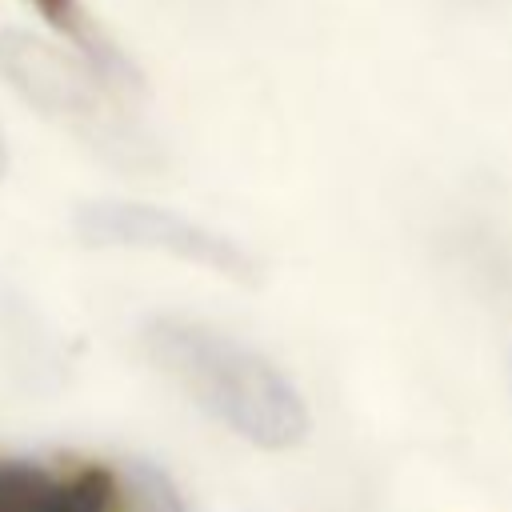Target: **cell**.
I'll return each instance as SVG.
<instances>
[{"label": "cell", "mask_w": 512, "mask_h": 512, "mask_svg": "<svg viewBox=\"0 0 512 512\" xmlns=\"http://www.w3.org/2000/svg\"><path fill=\"white\" fill-rule=\"evenodd\" d=\"M8 176V144H4V136H0V180Z\"/></svg>", "instance_id": "cell-7"}, {"label": "cell", "mask_w": 512, "mask_h": 512, "mask_svg": "<svg viewBox=\"0 0 512 512\" xmlns=\"http://www.w3.org/2000/svg\"><path fill=\"white\" fill-rule=\"evenodd\" d=\"M140 344L164 376L252 448L288 452L308 440V404L264 352L188 316H148Z\"/></svg>", "instance_id": "cell-1"}, {"label": "cell", "mask_w": 512, "mask_h": 512, "mask_svg": "<svg viewBox=\"0 0 512 512\" xmlns=\"http://www.w3.org/2000/svg\"><path fill=\"white\" fill-rule=\"evenodd\" d=\"M72 232L84 248H136V252H164L172 260H184V264H196L212 276H224L232 284H260V264L256 256L176 212V208H164V204H148V200H124V196H100V200H84L76 204L72 212Z\"/></svg>", "instance_id": "cell-2"}, {"label": "cell", "mask_w": 512, "mask_h": 512, "mask_svg": "<svg viewBox=\"0 0 512 512\" xmlns=\"http://www.w3.org/2000/svg\"><path fill=\"white\" fill-rule=\"evenodd\" d=\"M120 488H124V508L128 512H188L176 480L148 464V460H132L120 472Z\"/></svg>", "instance_id": "cell-6"}, {"label": "cell", "mask_w": 512, "mask_h": 512, "mask_svg": "<svg viewBox=\"0 0 512 512\" xmlns=\"http://www.w3.org/2000/svg\"><path fill=\"white\" fill-rule=\"evenodd\" d=\"M120 472L108 464H48L0 456V512H120Z\"/></svg>", "instance_id": "cell-4"}, {"label": "cell", "mask_w": 512, "mask_h": 512, "mask_svg": "<svg viewBox=\"0 0 512 512\" xmlns=\"http://www.w3.org/2000/svg\"><path fill=\"white\" fill-rule=\"evenodd\" d=\"M0 76L4 84L32 104L40 116L60 120L100 148H128L116 116L108 112V88L88 72V64L44 36L24 28L0 32Z\"/></svg>", "instance_id": "cell-3"}, {"label": "cell", "mask_w": 512, "mask_h": 512, "mask_svg": "<svg viewBox=\"0 0 512 512\" xmlns=\"http://www.w3.org/2000/svg\"><path fill=\"white\" fill-rule=\"evenodd\" d=\"M44 24L72 48V56H80L88 64V72L112 92V96H140L144 92V76L132 64V56L104 32V24L88 12L84 0H28Z\"/></svg>", "instance_id": "cell-5"}]
</instances>
